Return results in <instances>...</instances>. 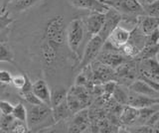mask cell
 <instances>
[{
    "label": "cell",
    "mask_w": 159,
    "mask_h": 133,
    "mask_svg": "<svg viewBox=\"0 0 159 133\" xmlns=\"http://www.w3.org/2000/svg\"><path fill=\"white\" fill-rule=\"evenodd\" d=\"M120 14L122 20L136 25L139 16L146 15L139 0H101Z\"/></svg>",
    "instance_id": "cell-1"
},
{
    "label": "cell",
    "mask_w": 159,
    "mask_h": 133,
    "mask_svg": "<svg viewBox=\"0 0 159 133\" xmlns=\"http://www.w3.org/2000/svg\"><path fill=\"white\" fill-rule=\"evenodd\" d=\"M66 37L67 28L64 16L57 15L52 17L46 24L44 39L60 50V48L66 42Z\"/></svg>",
    "instance_id": "cell-2"
},
{
    "label": "cell",
    "mask_w": 159,
    "mask_h": 133,
    "mask_svg": "<svg viewBox=\"0 0 159 133\" xmlns=\"http://www.w3.org/2000/svg\"><path fill=\"white\" fill-rule=\"evenodd\" d=\"M53 119L52 107L46 104H31L27 110V127L28 129H35L40 125H44L45 122Z\"/></svg>",
    "instance_id": "cell-3"
},
{
    "label": "cell",
    "mask_w": 159,
    "mask_h": 133,
    "mask_svg": "<svg viewBox=\"0 0 159 133\" xmlns=\"http://www.w3.org/2000/svg\"><path fill=\"white\" fill-rule=\"evenodd\" d=\"M84 36V24L82 18H75L69 23L67 29L66 41L68 47L73 54H78L80 45L83 42Z\"/></svg>",
    "instance_id": "cell-4"
},
{
    "label": "cell",
    "mask_w": 159,
    "mask_h": 133,
    "mask_svg": "<svg viewBox=\"0 0 159 133\" xmlns=\"http://www.w3.org/2000/svg\"><path fill=\"white\" fill-rule=\"evenodd\" d=\"M114 70L116 82L124 86H128L138 77V61L135 59H129Z\"/></svg>",
    "instance_id": "cell-5"
},
{
    "label": "cell",
    "mask_w": 159,
    "mask_h": 133,
    "mask_svg": "<svg viewBox=\"0 0 159 133\" xmlns=\"http://www.w3.org/2000/svg\"><path fill=\"white\" fill-rule=\"evenodd\" d=\"M103 44H104V41L99 37V35H96L92 38H89V40L86 46V49H84V56L78 66L79 71H82L86 67H89L94 60H96L99 52L102 50Z\"/></svg>",
    "instance_id": "cell-6"
},
{
    "label": "cell",
    "mask_w": 159,
    "mask_h": 133,
    "mask_svg": "<svg viewBox=\"0 0 159 133\" xmlns=\"http://www.w3.org/2000/svg\"><path fill=\"white\" fill-rule=\"evenodd\" d=\"M122 21L121 15L119 14L116 9L111 7L108 8V10L104 13V22L101 29V31L98 34L102 40L106 42L113 29L119 25V23Z\"/></svg>",
    "instance_id": "cell-7"
},
{
    "label": "cell",
    "mask_w": 159,
    "mask_h": 133,
    "mask_svg": "<svg viewBox=\"0 0 159 133\" xmlns=\"http://www.w3.org/2000/svg\"><path fill=\"white\" fill-rule=\"evenodd\" d=\"M138 75L159 82V60L157 57L138 61Z\"/></svg>",
    "instance_id": "cell-8"
},
{
    "label": "cell",
    "mask_w": 159,
    "mask_h": 133,
    "mask_svg": "<svg viewBox=\"0 0 159 133\" xmlns=\"http://www.w3.org/2000/svg\"><path fill=\"white\" fill-rule=\"evenodd\" d=\"M84 28L89 38L98 35L104 22V13L91 12L87 17L83 19Z\"/></svg>",
    "instance_id": "cell-9"
},
{
    "label": "cell",
    "mask_w": 159,
    "mask_h": 133,
    "mask_svg": "<svg viewBox=\"0 0 159 133\" xmlns=\"http://www.w3.org/2000/svg\"><path fill=\"white\" fill-rule=\"evenodd\" d=\"M71 2L76 8L89 12L106 13L109 8V6L101 0H71Z\"/></svg>",
    "instance_id": "cell-10"
},
{
    "label": "cell",
    "mask_w": 159,
    "mask_h": 133,
    "mask_svg": "<svg viewBox=\"0 0 159 133\" xmlns=\"http://www.w3.org/2000/svg\"><path fill=\"white\" fill-rule=\"evenodd\" d=\"M130 33L131 31L126 30V29L118 25L117 27L113 29V31L107 39V42H108L114 48L120 49L123 45H125L128 42L129 37H130Z\"/></svg>",
    "instance_id": "cell-11"
},
{
    "label": "cell",
    "mask_w": 159,
    "mask_h": 133,
    "mask_svg": "<svg viewBox=\"0 0 159 133\" xmlns=\"http://www.w3.org/2000/svg\"><path fill=\"white\" fill-rule=\"evenodd\" d=\"M156 103V98H152L146 95H140V93L134 92L128 88L127 93V104L131 105L135 108H142L146 106H150Z\"/></svg>",
    "instance_id": "cell-12"
},
{
    "label": "cell",
    "mask_w": 159,
    "mask_h": 133,
    "mask_svg": "<svg viewBox=\"0 0 159 133\" xmlns=\"http://www.w3.org/2000/svg\"><path fill=\"white\" fill-rule=\"evenodd\" d=\"M32 91L44 104L51 106V91L44 80H38L32 83Z\"/></svg>",
    "instance_id": "cell-13"
},
{
    "label": "cell",
    "mask_w": 159,
    "mask_h": 133,
    "mask_svg": "<svg viewBox=\"0 0 159 133\" xmlns=\"http://www.w3.org/2000/svg\"><path fill=\"white\" fill-rule=\"evenodd\" d=\"M40 50H41V57L44 65H46V67H51L54 65L58 58V49L43 39Z\"/></svg>",
    "instance_id": "cell-14"
},
{
    "label": "cell",
    "mask_w": 159,
    "mask_h": 133,
    "mask_svg": "<svg viewBox=\"0 0 159 133\" xmlns=\"http://www.w3.org/2000/svg\"><path fill=\"white\" fill-rule=\"evenodd\" d=\"M136 26L146 36L159 28V17H154L149 15L139 16L137 19Z\"/></svg>",
    "instance_id": "cell-15"
},
{
    "label": "cell",
    "mask_w": 159,
    "mask_h": 133,
    "mask_svg": "<svg viewBox=\"0 0 159 133\" xmlns=\"http://www.w3.org/2000/svg\"><path fill=\"white\" fill-rule=\"evenodd\" d=\"M127 87L134 92L140 93V95H146L149 97H152V98H158L159 97L158 91H154L153 88L151 86H149L145 82L139 80V78H136V80L134 82H132Z\"/></svg>",
    "instance_id": "cell-16"
},
{
    "label": "cell",
    "mask_w": 159,
    "mask_h": 133,
    "mask_svg": "<svg viewBox=\"0 0 159 133\" xmlns=\"http://www.w3.org/2000/svg\"><path fill=\"white\" fill-rule=\"evenodd\" d=\"M138 114H139L138 108L125 104L120 112V115H119V120H120V122L124 125L131 126L135 123L138 117Z\"/></svg>",
    "instance_id": "cell-17"
},
{
    "label": "cell",
    "mask_w": 159,
    "mask_h": 133,
    "mask_svg": "<svg viewBox=\"0 0 159 133\" xmlns=\"http://www.w3.org/2000/svg\"><path fill=\"white\" fill-rule=\"evenodd\" d=\"M14 22L13 18L10 16L8 11H4L0 15V42H5L7 40L9 26Z\"/></svg>",
    "instance_id": "cell-18"
},
{
    "label": "cell",
    "mask_w": 159,
    "mask_h": 133,
    "mask_svg": "<svg viewBox=\"0 0 159 133\" xmlns=\"http://www.w3.org/2000/svg\"><path fill=\"white\" fill-rule=\"evenodd\" d=\"M158 54H159V44H156V45H145L133 59H135L137 61H141V60H145V59L158 57Z\"/></svg>",
    "instance_id": "cell-19"
},
{
    "label": "cell",
    "mask_w": 159,
    "mask_h": 133,
    "mask_svg": "<svg viewBox=\"0 0 159 133\" xmlns=\"http://www.w3.org/2000/svg\"><path fill=\"white\" fill-rule=\"evenodd\" d=\"M88 123V111L87 110H80L77 112V115L73 120V126L70 128L71 131H82L87 128Z\"/></svg>",
    "instance_id": "cell-20"
},
{
    "label": "cell",
    "mask_w": 159,
    "mask_h": 133,
    "mask_svg": "<svg viewBox=\"0 0 159 133\" xmlns=\"http://www.w3.org/2000/svg\"><path fill=\"white\" fill-rule=\"evenodd\" d=\"M70 113H71V111H70L68 107L67 100L60 103L57 106L52 107V115L55 122H59L60 120H63L65 118H67L70 115Z\"/></svg>",
    "instance_id": "cell-21"
},
{
    "label": "cell",
    "mask_w": 159,
    "mask_h": 133,
    "mask_svg": "<svg viewBox=\"0 0 159 133\" xmlns=\"http://www.w3.org/2000/svg\"><path fill=\"white\" fill-rule=\"evenodd\" d=\"M68 91L64 87H57L51 91V107L59 105L60 103L64 102L67 100Z\"/></svg>",
    "instance_id": "cell-22"
},
{
    "label": "cell",
    "mask_w": 159,
    "mask_h": 133,
    "mask_svg": "<svg viewBox=\"0 0 159 133\" xmlns=\"http://www.w3.org/2000/svg\"><path fill=\"white\" fill-rule=\"evenodd\" d=\"M127 93H128V90H124L122 85H118L117 83L112 92V96L117 103L125 105L127 104Z\"/></svg>",
    "instance_id": "cell-23"
},
{
    "label": "cell",
    "mask_w": 159,
    "mask_h": 133,
    "mask_svg": "<svg viewBox=\"0 0 159 133\" xmlns=\"http://www.w3.org/2000/svg\"><path fill=\"white\" fill-rule=\"evenodd\" d=\"M0 62H14V54L6 43L0 42Z\"/></svg>",
    "instance_id": "cell-24"
},
{
    "label": "cell",
    "mask_w": 159,
    "mask_h": 133,
    "mask_svg": "<svg viewBox=\"0 0 159 133\" xmlns=\"http://www.w3.org/2000/svg\"><path fill=\"white\" fill-rule=\"evenodd\" d=\"M11 115L14 117V119L27 122V108L25 107L22 102H19L15 106H13V111Z\"/></svg>",
    "instance_id": "cell-25"
},
{
    "label": "cell",
    "mask_w": 159,
    "mask_h": 133,
    "mask_svg": "<svg viewBox=\"0 0 159 133\" xmlns=\"http://www.w3.org/2000/svg\"><path fill=\"white\" fill-rule=\"evenodd\" d=\"M39 0H12L11 5L14 10L16 11H25L28 8L33 6L35 3L38 2Z\"/></svg>",
    "instance_id": "cell-26"
},
{
    "label": "cell",
    "mask_w": 159,
    "mask_h": 133,
    "mask_svg": "<svg viewBox=\"0 0 159 133\" xmlns=\"http://www.w3.org/2000/svg\"><path fill=\"white\" fill-rule=\"evenodd\" d=\"M143 9L146 15L159 17V0H153L150 3H144Z\"/></svg>",
    "instance_id": "cell-27"
},
{
    "label": "cell",
    "mask_w": 159,
    "mask_h": 133,
    "mask_svg": "<svg viewBox=\"0 0 159 133\" xmlns=\"http://www.w3.org/2000/svg\"><path fill=\"white\" fill-rule=\"evenodd\" d=\"M20 95H21L28 103H30V104H42L43 103L36 95H34L32 90L20 91Z\"/></svg>",
    "instance_id": "cell-28"
},
{
    "label": "cell",
    "mask_w": 159,
    "mask_h": 133,
    "mask_svg": "<svg viewBox=\"0 0 159 133\" xmlns=\"http://www.w3.org/2000/svg\"><path fill=\"white\" fill-rule=\"evenodd\" d=\"M14 117L9 114V115H1V119H0V129L3 131H8L9 129L11 130V126L13 124Z\"/></svg>",
    "instance_id": "cell-29"
},
{
    "label": "cell",
    "mask_w": 159,
    "mask_h": 133,
    "mask_svg": "<svg viewBox=\"0 0 159 133\" xmlns=\"http://www.w3.org/2000/svg\"><path fill=\"white\" fill-rule=\"evenodd\" d=\"M12 132H17V133H25L28 131V127L26 126V122L20 121L17 119H14L13 124L11 126V130Z\"/></svg>",
    "instance_id": "cell-30"
},
{
    "label": "cell",
    "mask_w": 159,
    "mask_h": 133,
    "mask_svg": "<svg viewBox=\"0 0 159 133\" xmlns=\"http://www.w3.org/2000/svg\"><path fill=\"white\" fill-rule=\"evenodd\" d=\"M156 44H159V28L145 36V45H156Z\"/></svg>",
    "instance_id": "cell-31"
},
{
    "label": "cell",
    "mask_w": 159,
    "mask_h": 133,
    "mask_svg": "<svg viewBox=\"0 0 159 133\" xmlns=\"http://www.w3.org/2000/svg\"><path fill=\"white\" fill-rule=\"evenodd\" d=\"M13 111V105L6 100H0V112L3 115H9Z\"/></svg>",
    "instance_id": "cell-32"
},
{
    "label": "cell",
    "mask_w": 159,
    "mask_h": 133,
    "mask_svg": "<svg viewBox=\"0 0 159 133\" xmlns=\"http://www.w3.org/2000/svg\"><path fill=\"white\" fill-rule=\"evenodd\" d=\"M25 82H26V75H20L12 78V83L13 86L17 88V90H21L22 86H24Z\"/></svg>",
    "instance_id": "cell-33"
},
{
    "label": "cell",
    "mask_w": 159,
    "mask_h": 133,
    "mask_svg": "<svg viewBox=\"0 0 159 133\" xmlns=\"http://www.w3.org/2000/svg\"><path fill=\"white\" fill-rule=\"evenodd\" d=\"M137 78H139V80H141V81H143V82H145L149 86H151V87L153 88L154 91H156L159 92V82H158L152 80V78H146V77H143V76H141V75H138Z\"/></svg>",
    "instance_id": "cell-34"
},
{
    "label": "cell",
    "mask_w": 159,
    "mask_h": 133,
    "mask_svg": "<svg viewBox=\"0 0 159 133\" xmlns=\"http://www.w3.org/2000/svg\"><path fill=\"white\" fill-rule=\"evenodd\" d=\"M12 76L11 73L7 71H0V82L2 85H8V83H11L12 82Z\"/></svg>",
    "instance_id": "cell-35"
},
{
    "label": "cell",
    "mask_w": 159,
    "mask_h": 133,
    "mask_svg": "<svg viewBox=\"0 0 159 133\" xmlns=\"http://www.w3.org/2000/svg\"><path fill=\"white\" fill-rule=\"evenodd\" d=\"M87 82H88V78L87 76L84 75V73H80L78 76L77 80H76V86H84L87 85Z\"/></svg>",
    "instance_id": "cell-36"
},
{
    "label": "cell",
    "mask_w": 159,
    "mask_h": 133,
    "mask_svg": "<svg viewBox=\"0 0 159 133\" xmlns=\"http://www.w3.org/2000/svg\"><path fill=\"white\" fill-rule=\"evenodd\" d=\"M156 103H158V104H159V97L156 98Z\"/></svg>",
    "instance_id": "cell-37"
},
{
    "label": "cell",
    "mask_w": 159,
    "mask_h": 133,
    "mask_svg": "<svg viewBox=\"0 0 159 133\" xmlns=\"http://www.w3.org/2000/svg\"><path fill=\"white\" fill-rule=\"evenodd\" d=\"M1 85H2V83H1V82H0V86H1Z\"/></svg>",
    "instance_id": "cell-38"
},
{
    "label": "cell",
    "mask_w": 159,
    "mask_h": 133,
    "mask_svg": "<svg viewBox=\"0 0 159 133\" xmlns=\"http://www.w3.org/2000/svg\"><path fill=\"white\" fill-rule=\"evenodd\" d=\"M0 2H2V0H0Z\"/></svg>",
    "instance_id": "cell-39"
}]
</instances>
